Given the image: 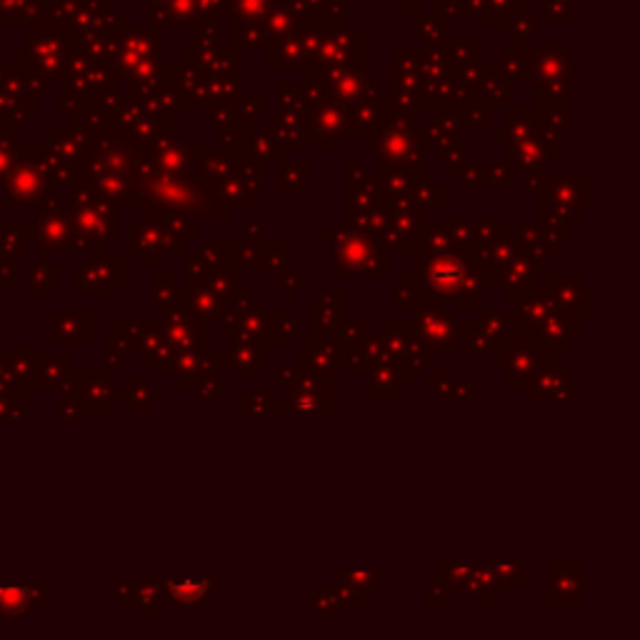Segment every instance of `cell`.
<instances>
[{
    "label": "cell",
    "instance_id": "obj_21",
    "mask_svg": "<svg viewBox=\"0 0 640 640\" xmlns=\"http://www.w3.org/2000/svg\"><path fill=\"white\" fill-rule=\"evenodd\" d=\"M180 305H183L188 313L195 315V318L205 320V323H213L225 311V298L215 295L213 291H208L205 285H188V288H183V301H180Z\"/></svg>",
    "mask_w": 640,
    "mask_h": 640
},
{
    "label": "cell",
    "instance_id": "obj_43",
    "mask_svg": "<svg viewBox=\"0 0 640 640\" xmlns=\"http://www.w3.org/2000/svg\"><path fill=\"white\" fill-rule=\"evenodd\" d=\"M458 183L463 185H488V163H471V166H461L455 170Z\"/></svg>",
    "mask_w": 640,
    "mask_h": 640
},
{
    "label": "cell",
    "instance_id": "obj_28",
    "mask_svg": "<svg viewBox=\"0 0 640 640\" xmlns=\"http://www.w3.org/2000/svg\"><path fill=\"white\" fill-rule=\"evenodd\" d=\"M301 315L298 311H270V336L268 343H295L301 333Z\"/></svg>",
    "mask_w": 640,
    "mask_h": 640
},
{
    "label": "cell",
    "instance_id": "obj_32",
    "mask_svg": "<svg viewBox=\"0 0 640 640\" xmlns=\"http://www.w3.org/2000/svg\"><path fill=\"white\" fill-rule=\"evenodd\" d=\"M198 285H205L208 291H213L215 295H221V298H230V293L238 291L243 283H240V266H228V268H221V270H211V273H205V278H203Z\"/></svg>",
    "mask_w": 640,
    "mask_h": 640
},
{
    "label": "cell",
    "instance_id": "obj_17",
    "mask_svg": "<svg viewBox=\"0 0 640 640\" xmlns=\"http://www.w3.org/2000/svg\"><path fill=\"white\" fill-rule=\"evenodd\" d=\"M518 240V250L526 256V258L536 260V263H545L551 258L553 253H561V240L543 230L538 223H526V221H516V228H513Z\"/></svg>",
    "mask_w": 640,
    "mask_h": 640
},
{
    "label": "cell",
    "instance_id": "obj_30",
    "mask_svg": "<svg viewBox=\"0 0 640 640\" xmlns=\"http://www.w3.org/2000/svg\"><path fill=\"white\" fill-rule=\"evenodd\" d=\"M420 305H428L426 293L420 288V283L416 281V275H408L393 291L388 308L391 311H418Z\"/></svg>",
    "mask_w": 640,
    "mask_h": 640
},
{
    "label": "cell",
    "instance_id": "obj_8",
    "mask_svg": "<svg viewBox=\"0 0 640 640\" xmlns=\"http://www.w3.org/2000/svg\"><path fill=\"white\" fill-rule=\"evenodd\" d=\"M573 373L565 365L551 363L533 371L523 383V391L530 403H551V401H568V398H583V393L573 391Z\"/></svg>",
    "mask_w": 640,
    "mask_h": 640
},
{
    "label": "cell",
    "instance_id": "obj_12",
    "mask_svg": "<svg viewBox=\"0 0 640 640\" xmlns=\"http://www.w3.org/2000/svg\"><path fill=\"white\" fill-rule=\"evenodd\" d=\"M583 565L551 563L548 583L538 585V593L548 596L551 606H581L583 603Z\"/></svg>",
    "mask_w": 640,
    "mask_h": 640
},
{
    "label": "cell",
    "instance_id": "obj_19",
    "mask_svg": "<svg viewBox=\"0 0 640 640\" xmlns=\"http://www.w3.org/2000/svg\"><path fill=\"white\" fill-rule=\"evenodd\" d=\"M548 288H551L555 303L563 305V308H578V311H590L593 308V288H588L583 278L551 275L548 273Z\"/></svg>",
    "mask_w": 640,
    "mask_h": 640
},
{
    "label": "cell",
    "instance_id": "obj_15",
    "mask_svg": "<svg viewBox=\"0 0 640 640\" xmlns=\"http://www.w3.org/2000/svg\"><path fill=\"white\" fill-rule=\"evenodd\" d=\"M221 588L215 573H183L173 575L168 585V603L176 606H203Z\"/></svg>",
    "mask_w": 640,
    "mask_h": 640
},
{
    "label": "cell",
    "instance_id": "obj_31",
    "mask_svg": "<svg viewBox=\"0 0 640 640\" xmlns=\"http://www.w3.org/2000/svg\"><path fill=\"white\" fill-rule=\"evenodd\" d=\"M183 301V285L173 275H156L153 278V311L166 313L170 308H178Z\"/></svg>",
    "mask_w": 640,
    "mask_h": 640
},
{
    "label": "cell",
    "instance_id": "obj_37",
    "mask_svg": "<svg viewBox=\"0 0 640 640\" xmlns=\"http://www.w3.org/2000/svg\"><path fill=\"white\" fill-rule=\"evenodd\" d=\"M230 173L236 176L238 183H240V185H243V188H246V191L250 193L253 198L263 193V163H258V160H250V158H248V160H243L240 166H236V163H233V170H230Z\"/></svg>",
    "mask_w": 640,
    "mask_h": 640
},
{
    "label": "cell",
    "instance_id": "obj_9",
    "mask_svg": "<svg viewBox=\"0 0 640 640\" xmlns=\"http://www.w3.org/2000/svg\"><path fill=\"white\" fill-rule=\"evenodd\" d=\"M218 363L221 368L230 371V378H263L266 363H263V343L253 338L233 333L228 343L218 350Z\"/></svg>",
    "mask_w": 640,
    "mask_h": 640
},
{
    "label": "cell",
    "instance_id": "obj_6",
    "mask_svg": "<svg viewBox=\"0 0 640 640\" xmlns=\"http://www.w3.org/2000/svg\"><path fill=\"white\" fill-rule=\"evenodd\" d=\"M285 410L291 413H330L333 410V381L308 368H295Z\"/></svg>",
    "mask_w": 640,
    "mask_h": 640
},
{
    "label": "cell",
    "instance_id": "obj_14",
    "mask_svg": "<svg viewBox=\"0 0 640 640\" xmlns=\"http://www.w3.org/2000/svg\"><path fill=\"white\" fill-rule=\"evenodd\" d=\"M343 320H346V291L343 288H330L311 301V340L336 338Z\"/></svg>",
    "mask_w": 640,
    "mask_h": 640
},
{
    "label": "cell",
    "instance_id": "obj_11",
    "mask_svg": "<svg viewBox=\"0 0 640 640\" xmlns=\"http://www.w3.org/2000/svg\"><path fill=\"white\" fill-rule=\"evenodd\" d=\"M163 333L176 350H208V323L188 313L183 305L163 313Z\"/></svg>",
    "mask_w": 640,
    "mask_h": 640
},
{
    "label": "cell",
    "instance_id": "obj_36",
    "mask_svg": "<svg viewBox=\"0 0 640 640\" xmlns=\"http://www.w3.org/2000/svg\"><path fill=\"white\" fill-rule=\"evenodd\" d=\"M195 160L201 166V176L211 183H218L223 180L225 176H230L233 170V160L230 158L221 156V153H195Z\"/></svg>",
    "mask_w": 640,
    "mask_h": 640
},
{
    "label": "cell",
    "instance_id": "obj_2",
    "mask_svg": "<svg viewBox=\"0 0 640 640\" xmlns=\"http://www.w3.org/2000/svg\"><path fill=\"white\" fill-rule=\"evenodd\" d=\"M413 275L426 293L428 305H446L463 293L473 268L478 266L471 253L448 250V253H428L423 248H413Z\"/></svg>",
    "mask_w": 640,
    "mask_h": 640
},
{
    "label": "cell",
    "instance_id": "obj_3",
    "mask_svg": "<svg viewBox=\"0 0 640 640\" xmlns=\"http://www.w3.org/2000/svg\"><path fill=\"white\" fill-rule=\"evenodd\" d=\"M323 238L336 243L333 248V275H371L385 278L391 273V253L378 238L365 236L346 221H336Z\"/></svg>",
    "mask_w": 640,
    "mask_h": 640
},
{
    "label": "cell",
    "instance_id": "obj_41",
    "mask_svg": "<svg viewBox=\"0 0 640 640\" xmlns=\"http://www.w3.org/2000/svg\"><path fill=\"white\" fill-rule=\"evenodd\" d=\"M228 388H230V378H221V373H211V375H203L201 381L195 383V395L203 403H213Z\"/></svg>",
    "mask_w": 640,
    "mask_h": 640
},
{
    "label": "cell",
    "instance_id": "obj_1",
    "mask_svg": "<svg viewBox=\"0 0 640 640\" xmlns=\"http://www.w3.org/2000/svg\"><path fill=\"white\" fill-rule=\"evenodd\" d=\"M138 198L146 201L143 213L168 218H230V211L218 203L211 180L203 176H173L156 166L138 170Z\"/></svg>",
    "mask_w": 640,
    "mask_h": 640
},
{
    "label": "cell",
    "instance_id": "obj_10",
    "mask_svg": "<svg viewBox=\"0 0 640 640\" xmlns=\"http://www.w3.org/2000/svg\"><path fill=\"white\" fill-rule=\"evenodd\" d=\"M298 368H308L330 381H340L346 375V348L338 338L308 340L298 348Z\"/></svg>",
    "mask_w": 640,
    "mask_h": 640
},
{
    "label": "cell",
    "instance_id": "obj_46",
    "mask_svg": "<svg viewBox=\"0 0 640 640\" xmlns=\"http://www.w3.org/2000/svg\"><path fill=\"white\" fill-rule=\"evenodd\" d=\"M423 598H426V606H446L448 603V593L446 588L436 581V583H428L423 588Z\"/></svg>",
    "mask_w": 640,
    "mask_h": 640
},
{
    "label": "cell",
    "instance_id": "obj_39",
    "mask_svg": "<svg viewBox=\"0 0 640 640\" xmlns=\"http://www.w3.org/2000/svg\"><path fill=\"white\" fill-rule=\"evenodd\" d=\"M273 278H275V285H278V288H281V291L285 293L288 298H295V295L303 291V288H308V285H311V278H308V275H301V270L295 268L293 263H288V260L283 263L281 268H278V273H275Z\"/></svg>",
    "mask_w": 640,
    "mask_h": 640
},
{
    "label": "cell",
    "instance_id": "obj_23",
    "mask_svg": "<svg viewBox=\"0 0 640 640\" xmlns=\"http://www.w3.org/2000/svg\"><path fill=\"white\" fill-rule=\"evenodd\" d=\"M193 158H195V146L193 143L166 146L160 153L153 156V166L158 170L173 173V176H193Z\"/></svg>",
    "mask_w": 640,
    "mask_h": 640
},
{
    "label": "cell",
    "instance_id": "obj_27",
    "mask_svg": "<svg viewBox=\"0 0 640 640\" xmlns=\"http://www.w3.org/2000/svg\"><path fill=\"white\" fill-rule=\"evenodd\" d=\"M195 256L201 260L205 273L228 268V266H240L238 263V243H205L198 248Z\"/></svg>",
    "mask_w": 640,
    "mask_h": 640
},
{
    "label": "cell",
    "instance_id": "obj_33",
    "mask_svg": "<svg viewBox=\"0 0 640 640\" xmlns=\"http://www.w3.org/2000/svg\"><path fill=\"white\" fill-rule=\"evenodd\" d=\"M243 403L240 408L246 413H278V410H285V403L278 401V393L275 391H266V388H248L243 391Z\"/></svg>",
    "mask_w": 640,
    "mask_h": 640
},
{
    "label": "cell",
    "instance_id": "obj_47",
    "mask_svg": "<svg viewBox=\"0 0 640 640\" xmlns=\"http://www.w3.org/2000/svg\"><path fill=\"white\" fill-rule=\"evenodd\" d=\"M275 371H278V383H275V388H278V391H288L293 375H295V368L288 365V358H285V356H278V358H275Z\"/></svg>",
    "mask_w": 640,
    "mask_h": 640
},
{
    "label": "cell",
    "instance_id": "obj_29",
    "mask_svg": "<svg viewBox=\"0 0 640 640\" xmlns=\"http://www.w3.org/2000/svg\"><path fill=\"white\" fill-rule=\"evenodd\" d=\"M215 188V198H218V203L221 205H225L230 213L236 211V208H253V195L238 183V178L230 173V176H225L223 180H218V183H213Z\"/></svg>",
    "mask_w": 640,
    "mask_h": 640
},
{
    "label": "cell",
    "instance_id": "obj_26",
    "mask_svg": "<svg viewBox=\"0 0 640 640\" xmlns=\"http://www.w3.org/2000/svg\"><path fill=\"white\" fill-rule=\"evenodd\" d=\"M346 613V606L338 596L336 585H311V616L313 618H338Z\"/></svg>",
    "mask_w": 640,
    "mask_h": 640
},
{
    "label": "cell",
    "instance_id": "obj_24",
    "mask_svg": "<svg viewBox=\"0 0 640 640\" xmlns=\"http://www.w3.org/2000/svg\"><path fill=\"white\" fill-rule=\"evenodd\" d=\"M408 198L416 203L418 208H446V198H448V188L440 183V180H436V176H430V173H423L420 178L416 180V185H413V191L408 193Z\"/></svg>",
    "mask_w": 640,
    "mask_h": 640
},
{
    "label": "cell",
    "instance_id": "obj_38",
    "mask_svg": "<svg viewBox=\"0 0 640 640\" xmlns=\"http://www.w3.org/2000/svg\"><path fill=\"white\" fill-rule=\"evenodd\" d=\"M258 308H266V301L258 298L256 291L248 288V285H240V288L230 293V298L225 301V311H228V313L240 315V318L248 313H253V311H258Z\"/></svg>",
    "mask_w": 640,
    "mask_h": 640
},
{
    "label": "cell",
    "instance_id": "obj_40",
    "mask_svg": "<svg viewBox=\"0 0 640 640\" xmlns=\"http://www.w3.org/2000/svg\"><path fill=\"white\" fill-rule=\"evenodd\" d=\"M410 330H413L410 323H383V326L378 328V336H381L383 346L391 350L395 358H401V353H403V346H405V338H408Z\"/></svg>",
    "mask_w": 640,
    "mask_h": 640
},
{
    "label": "cell",
    "instance_id": "obj_42",
    "mask_svg": "<svg viewBox=\"0 0 640 640\" xmlns=\"http://www.w3.org/2000/svg\"><path fill=\"white\" fill-rule=\"evenodd\" d=\"M336 338L340 340L343 348H353V346H360L368 338V326L363 320H343Z\"/></svg>",
    "mask_w": 640,
    "mask_h": 640
},
{
    "label": "cell",
    "instance_id": "obj_48",
    "mask_svg": "<svg viewBox=\"0 0 640 640\" xmlns=\"http://www.w3.org/2000/svg\"><path fill=\"white\" fill-rule=\"evenodd\" d=\"M243 236H246V240H253V243L263 240V236H266V221L258 218V221H250V223L243 225Z\"/></svg>",
    "mask_w": 640,
    "mask_h": 640
},
{
    "label": "cell",
    "instance_id": "obj_44",
    "mask_svg": "<svg viewBox=\"0 0 640 640\" xmlns=\"http://www.w3.org/2000/svg\"><path fill=\"white\" fill-rule=\"evenodd\" d=\"M518 170L510 163H488V185H513Z\"/></svg>",
    "mask_w": 640,
    "mask_h": 640
},
{
    "label": "cell",
    "instance_id": "obj_13",
    "mask_svg": "<svg viewBox=\"0 0 640 640\" xmlns=\"http://www.w3.org/2000/svg\"><path fill=\"white\" fill-rule=\"evenodd\" d=\"M368 401H401L403 391H408L416 375L413 371L405 365L403 358L393 360V363H383V365H375L368 375Z\"/></svg>",
    "mask_w": 640,
    "mask_h": 640
},
{
    "label": "cell",
    "instance_id": "obj_35",
    "mask_svg": "<svg viewBox=\"0 0 640 640\" xmlns=\"http://www.w3.org/2000/svg\"><path fill=\"white\" fill-rule=\"evenodd\" d=\"M125 398H128V405H131L133 413H138V410L146 413V410H150L153 405L163 401V393H160L158 388H153L150 383L131 381L128 391H125Z\"/></svg>",
    "mask_w": 640,
    "mask_h": 640
},
{
    "label": "cell",
    "instance_id": "obj_4",
    "mask_svg": "<svg viewBox=\"0 0 640 640\" xmlns=\"http://www.w3.org/2000/svg\"><path fill=\"white\" fill-rule=\"evenodd\" d=\"M191 240H195L193 218L143 213L140 221L131 223V250L143 263H160L168 253H183Z\"/></svg>",
    "mask_w": 640,
    "mask_h": 640
},
{
    "label": "cell",
    "instance_id": "obj_34",
    "mask_svg": "<svg viewBox=\"0 0 640 640\" xmlns=\"http://www.w3.org/2000/svg\"><path fill=\"white\" fill-rule=\"evenodd\" d=\"M333 581L348 585L356 593L368 598L375 596V593L381 590V585L391 581V573H336L333 575Z\"/></svg>",
    "mask_w": 640,
    "mask_h": 640
},
{
    "label": "cell",
    "instance_id": "obj_20",
    "mask_svg": "<svg viewBox=\"0 0 640 640\" xmlns=\"http://www.w3.org/2000/svg\"><path fill=\"white\" fill-rule=\"evenodd\" d=\"M423 176V166H391L383 163L378 170V180L383 188V201H393V198H403L413 191L416 180Z\"/></svg>",
    "mask_w": 640,
    "mask_h": 640
},
{
    "label": "cell",
    "instance_id": "obj_5",
    "mask_svg": "<svg viewBox=\"0 0 640 640\" xmlns=\"http://www.w3.org/2000/svg\"><path fill=\"white\" fill-rule=\"evenodd\" d=\"M458 311H450L446 305H420L416 311V333L423 338L430 353L438 356H455L461 350L458 343Z\"/></svg>",
    "mask_w": 640,
    "mask_h": 640
},
{
    "label": "cell",
    "instance_id": "obj_22",
    "mask_svg": "<svg viewBox=\"0 0 640 640\" xmlns=\"http://www.w3.org/2000/svg\"><path fill=\"white\" fill-rule=\"evenodd\" d=\"M383 203V188L378 176L368 173L363 180H348L346 183V211H371Z\"/></svg>",
    "mask_w": 640,
    "mask_h": 640
},
{
    "label": "cell",
    "instance_id": "obj_18",
    "mask_svg": "<svg viewBox=\"0 0 640 640\" xmlns=\"http://www.w3.org/2000/svg\"><path fill=\"white\" fill-rule=\"evenodd\" d=\"M205 353V350H203ZM201 350H173V356L160 363V373L173 381L176 388L191 391L201 381Z\"/></svg>",
    "mask_w": 640,
    "mask_h": 640
},
{
    "label": "cell",
    "instance_id": "obj_7",
    "mask_svg": "<svg viewBox=\"0 0 640 640\" xmlns=\"http://www.w3.org/2000/svg\"><path fill=\"white\" fill-rule=\"evenodd\" d=\"M538 198L545 203H551L553 208H558L568 215L571 221H578L583 215L585 208L593 205V188L583 183V176H573V173H548V183L545 191L540 193Z\"/></svg>",
    "mask_w": 640,
    "mask_h": 640
},
{
    "label": "cell",
    "instance_id": "obj_16",
    "mask_svg": "<svg viewBox=\"0 0 640 640\" xmlns=\"http://www.w3.org/2000/svg\"><path fill=\"white\" fill-rule=\"evenodd\" d=\"M548 273H551V270H548L545 263H536V260L526 258V256L518 250V256L513 258V263H510V268H508L506 278L500 283L503 295H506V298H523L526 293H530L538 285L540 275H548Z\"/></svg>",
    "mask_w": 640,
    "mask_h": 640
},
{
    "label": "cell",
    "instance_id": "obj_25",
    "mask_svg": "<svg viewBox=\"0 0 640 640\" xmlns=\"http://www.w3.org/2000/svg\"><path fill=\"white\" fill-rule=\"evenodd\" d=\"M311 183V166L308 163H285L278 160V183H275V193L281 198H295L301 193V185Z\"/></svg>",
    "mask_w": 640,
    "mask_h": 640
},
{
    "label": "cell",
    "instance_id": "obj_45",
    "mask_svg": "<svg viewBox=\"0 0 640 640\" xmlns=\"http://www.w3.org/2000/svg\"><path fill=\"white\" fill-rule=\"evenodd\" d=\"M283 146L278 143V140H268V138H263V143H260V138L256 135L253 138V143H250V150H253V156H248L250 160H258V163H266V160H270V158H275V150ZM285 153V150H283Z\"/></svg>",
    "mask_w": 640,
    "mask_h": 640
}]
</instances>
